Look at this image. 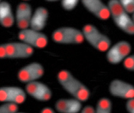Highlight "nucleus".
Returning <instances> with one entry per match:
<instances>
[{"label":"nucleus","instance_id":"nucleus-4","mask_svg":"<svg viewBox=\"0 0 134 113\" xmlns=\"http://www.w3.org/2000/svg\"><path fill=\"white\" fill-rule=\"evenodd\" d=\"M33 53V48L23 42L4 44L0 47L1 58H24L30 57Z\"/></svg>","mask_w":134,"mask_h":113},{"label":"nucleus","instance_id":"nucleus-23","mask_svg":"<svg viewBox=\"0 0 134 113\" xmlns=\"http://www.w3.org/2000/svg\"><path fill=\"white\" fill-rule=\"evenodd\" d=\"M81 113H95V110L91 106L87 105L82 109Z\"/></svg>","mask_w":134,"mask_h":113},{"label":"nucleus","instance_id":"nucleus-5","mask_svg":"<svg viewBox=\"0 0 134 113\" xmlns=\"http://www.w3.org/2000/svg\"><path fill=\"white\" fill-rule=\"evenodd\" d=\"M52 37L55 42L65 44H81L85 39L82 32L71 27H62L56 30Z\"/></svg>","mask_w":134,"mask_h":113},{"label":"nucleus","instance_id":"nucleus-15","mask_svg":"<svg viewBox=\"0 0 134 113\" xmlns=\"http://www.w3.org/2000/svg\"><path fill=\"white\" fill-rule=\"evenodd\" d=\"M48 15L46 8L42 7L38 8L32 16L30 24L31 29L38 31L43 30L46 25Z\"/></svg>","mask_w":134,"mask_h":113},{"label":"nucleus","instance_id":"nucleus-14","mask_svg":"<svg viewBox=\"0 0 134 113\" xmlns=\"http://www.w3.org/2000/svg\"><path fill=\"white\" fill-rule=\"evenodd\" d=\"M81 107V101L75 98L59 99L55 104V109L61 113H78Z\"/></svg>","mask_w":134,"mask_h":113},{"label":"nucleus","instance_id":"nucleus-24","mask_svg":"<svg viewBox=\"0 0 134 113\" xmlns=\"http://www.w3.org/2000/svg\"><path fill=\"white\" fill-rule=\"evenodd\" d=\"M41 113H55L53 109L51 107H45L43 108Z\"/></svg>","mask_w":134,"mask_h":113},{"label":"nucleus","instance_id":"nucleus-6","mask_svg":"<svg viewBox=\"0 0 134 113\" xmlns=\"http://www.w3.org/2000/svg\"><path fill=\"white\" fill-rule=\"evenodd\" d=\"M131 51L130 44L125 41H121L109 49L107 53V59L111 64H118L129 56Z\"/></svg>","mask_w":134,"mask_h":113},{"label":"nucleus","instance_id":"nucleus-16","mask_svg":"<svg viewBox=\"0 0 134 113\" xmlns=\"http://www.w3.org/2000/svg\"><path fill=\"white\" fill-rule=\"evenodd\" d=\"M0 21L1 25L6 28L11 27L14 22L10 5L5 1L0 3Z\"/></svg>","mask_w":134,"mask_h":113},{"label":"nucleus","instance_id":"nucleus-9","mask_svg":"<svg viewBox=\"0 0 134 113\" xmlns=\"http://www.w3.org/2000/svg\"><path fill=\"white\" fill-rule=\"evenodd\" d=\"M26 98L25 92L19 87L5 86L0 89V100L1 102L20 104L25 100Z\"/></svg>","mask_w":134,"mask_h":113},{"label":"nucleus","instance_id":"nucleus-8","mask_svg":"<svg viewBox=\"0 0 134 113\" xmlns=\"http://www.w3.org/2000/svg\"><path fill=\"white\" fill-rule=\"evenodd\" d=\"M109 91L111 95L118 98L128 100L134 98V86L118 79L110 82Z\"/></svg>","mask_w":134,"mask_h":113},{"label":"nucleus","instance_id":"nucleus-25","mask_svg":"<svg viewBox=\"0 0 134 113\" xmlns=\"http://www.w3.org/2000/svg\"><path fill=\"white\" fill-rule=\"evenodd\" d=\"M132 20H133V21L134 22V13L132 14Z\"/></svg>","mask_w":134,"mask_h":113},{"label":"nucleus","instance_id":"nucleus-12","mask_svg":"<svg viewBox=\"0 0 134 113\" xmlns=\"http://www.w3.org/2000/svg\"><path fill=\"white\" fill-rule=\"evenodd\" d=\"M81 2L87 10L99 19L105 21L110 17L109 7L102 1L99 0H84Z\"/></svg>","mask_w":134,"mask_h":113},{"label":"nucleus","instance_id":"nucleus-19","mask_svg":"<svg viewBox=\"0 0 134 113\" xmlns=\"http://www.w3.org/2000/svg\"><path fill=\"white\" fill-rule=\"evenodd\" d=\"M124 10L129 14L134 13V0L119 1Z\"/></svg>","mask_w":134,"mask_h":113},{"label":"nucleus","instance_id":"nucleus-7","mask_svg":"<svg viewBox=\"0 0 134 113\" xmlns=\"http://www.w3.org/2000/svg\"><path fill=\"white\" fill-rule=\"evenodd\" d=\"M19 38L23 43L29 46L37 48L45 47L48 44L47 36L32 29H27L22 30L19 33Z\"/></svg>","mask_w":134,"mask_h":113},{"label":"nucleus","instance_id":"nucleus-2","mask_svg":"<svg viewBox=\"0 0 134 113\" xmlns=\"http://www.w3.org/2000/svg\"><path fill=\"white\" fill-rule=\"evenodd\" d=\"M108 6L110 16L117 27L129 35H134V21L129 14L124 10L119 1H110Z\"/></svg>","mask_w":134,"mask_h":113},{"label":"nucleus","instance_id":"nucleus-10","mask_svg":"<svg viewBox=\"0 0 134 113\" xmlns=\"http://www.w3.org/2000/svg\"><path fill=\"white\" fill-rule=\"evenodd\" d=\"M43 66L38 63H30L19 70L18 78L19 80L25 83L35 81L43 76L44 74Z\"/></svg>","mask_w":134,"mask_h":113},{"label":"nucleus","instance_id":"nucleus-1","mask_svg":"<svg viewBox=\"0 0 134 113\" xmlns=\"http://www.w3.org/2000/svg\"><path fill=\"white\" fill-rule=\"evenodd\" d=\"M58 79L63 88L74 98L81 102L87 101L90 95L89 89L68 71H61L58 74Z\"/></svg>","mask_w":134,"mask_h":113},{"label":"nucleus","instance_id":"nucleus-17","mask_svg":"<svg viewBox=\"0 0 134 113\" xmlns=\"http://www.w3.org/2000/svg\"><path fill=\"white\" fill-rule=\"evenodd\" d=\"M112 104L109 99L102 98L97 103L95 113H112Z\"/></svg>","mask_w":134,"mask_h":113},{"label":"nucleus","instance_id":"nucleus-26","mask_svg":"<svg viewBox=\"0 0 134 113\" xmlns=\"http://www.w3.org/2000/svg\"><path fill=\"white\" fill-rule=\"evenodd\" d=\"M16 113H23V112H16Z\"/></svg>","mask_w":134,"mask_h":113},{"label":"nucleus","instance_id":"nucleus-20","mask_svg":"<svg viewBox=\"0 0 134 113\" xmlns=\"http://www.w3.org/2000/svg\"><path fill=\"white\" fill-rule=\"evenodd\" d=\"M78 1L76 0L63 1L62 3V6L66 10H71L76 7L78 4Z\"/></svg>","mask_w":134,"mask_h":113},{"label":"nucleus","instance_id":"nucleus-13","mask_svg":"<svg viewBox=\"0 0 134 113\" xmlns=\"http://www.w3.org/2000/svg\"><path fill=\"white\" fill-rule=\"evenodd\" d=\"M31 6L26 3L19 4L17 7L16 19L18 28L22 30L28 29L30 26L32 16Z\"/></svg>","mask_w":134,"mask_h":113},{"label":"nucleus","instance_id":"nucleus-21","mask_svg":"<svg viewBox=\"0 0 134 113\" xmlns=\"http://www.w3.org/2000/svg\"><path fill=\"white\" fill-rule=\"evenodd\" d=\"M124 66L125 69L134 71V55L129 56L124 61Z\"/></svg>","mask_w":134,"mask_h":113},{"label":"nucleus","instance_id":"nucleus-3","mask_svg":"<svg viewBox=\"0 0 134 113\" xmlns=\"http://www.w3.org/2000/svg\"><path fill=\"white\" fill-rule=\"evenodd\" d=\"M85 39L93 47L102 52L107 51L110 48L111 41L94 26L86 25L82 30Z\"/></svg>","mask_w":134,"mask_h":113},{"label":"nucleus","instance_id":"nucleus-11","mask_svg":"<svg viewBox=\"0 0 134 113\" xmlns=\"http://www.w3.org/2000/svg\"><path fill=\"white\" fill-rule=\"evenodd\" d=\"M25 89L28 94L40 101H48L52 95L50 88L45 84L40 82L35 81L27 83Z\"/></svg>","mask_w":134,"mask_h":113},{"label":"nucleus","instance_id":"nucleus-18","mask_svg":"<svg viewBox=\"0 0 134 113\" xmlns=\"http://www.w3.org/2000/svg\"><path fill=\"white\" fill-rule=\"evenodd\" d=\"M18 108L16 104L5 103L0 106V113H16Z\"/></svg>","mask_w":134,"mask_h":113},{"label":"nucleus","instance_id":"nucleus-22","mask_svg":"<svg viewBox=\"0 0 134 113\" xmlns=\"http://www.w3.org/2000/svg\"><path fill=\"white\" fill-rule=\"evenodd\" d=\"M126 108L129 113H134V98L127 100Z\"/></svg>","mask_w":134,"mask_h":113}]
</instances>
